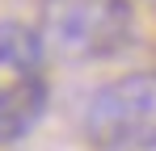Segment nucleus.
<instances>
[{
    "label": "nucleus",
    "mask_w": 156,
    "mask_h": 151,
    "mask_svg": "<svg viewBox=\"0 0 156 151\" xmlns=\"http://www.w3.org/2000/svg\"><path fill=\"white\" fill-rule=\"evenodd\" d=\"M47 113V50L38 29L0 21V147L21 143Z\"/></svg>",
    "instance_id": "7ed1b4c3"
},
{
    "label": "nucleus",
    "mask_w": 156,
    "mask_h": 151,
    "mask_svg": "<svg viewBox=\"0 0 156 151\" xmlns=\"http://www.w3.org/2000/svg\"><path fill=\"white\" fill-rule=\"evenodd\" d=\"M38 38L47 59L93 63L131 42L127 0H38Z\"/></svg>",
    "instance_id": "f257e3e1"
},
{
    "label": "nucleus",
    "mask_w": 156,
    "mask_h": 151,
    "mask_svg": "<svg viewBox=\"0 0 156 151\" xmlns=\"http://www.w3.org/2000/svg\"><path fill=\"white\" fill-rule=\"evenodd\" d=\"M80 134L97 151H156V72L101 84L84 101Z\"/></svg>",
    "instance_id": "f03ea898"
}]
</instances>
